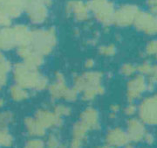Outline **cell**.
I'll list each match as a JSON object with an SVG mask.
<instances>
[{"instance_id":"ffe728a7","label":"cell","mask_w":157,"mask_h":148,"mask_svg":"<svg viewBox=\"0 0 157 148\" xmlns=\"http://www.w3.org/2000/svg\"><path fill=\"white\" fill-rule=\"evenodd\" d=\"M7 143H9V137L6 133L0 132V145H6Z\"/></svg>"},{"instance_id":"cb8c5ba5","label":"cell","mask_w":157,"mask_h":148,"mask_svg":"<svg viewBox=\"0 0 157 148\" xmlns=\"http://www.w3.org/2000/svg\"><path fill=\"white\" fill-rule=\"evenodd\" d=\"M102 148H114V147H113V146H104V147H102Z\"/></svg>"},{"instance_id":"8992f818","label":"cell","mask_w":157,"mask_h":148,"mask_svg":"<svg viewBox=\"0 0 157 148\" xmlns=\"http://www.w3.org/2000/svg\"><path fill=\"white\" fill-rule=\"evenodd\" d=\"M137 14V9L135 6H123L114 13L113 21L120 26H128L135 20Z\"/></svg>"},{"instance_id":"2e32d148","label":"cell","mask_w":157,"mask_h":148,"mask_svg":"<svg viewBox=\"0 0 157 148\" xmlns=\"http://www.w3.org/2000/svg\"><path fill=\"white\" fill-rule=\"evenodd\" d=\"M152 68H153V66H152L151 64H149V63H144V64L140 65V67L138 68V70L140 71L141 74H148L150 73Z\"/></svg>"},{"instance_id":"277c9868","label":"cell","mask_w":157,"mask_h":148,"mask_svg":"<svg viewBox=\"0 0 157 148\" xmlns=\"http://www.w3.org/2000/svg\"><path fill=\"white\" fill-rule=\"evenodd\" d=\"M47 0H31L29 3V14L33 22L39 24L47 17Z\"/></svg>"},{"instance_id":"9c48e42d","label":"cell","mask_w":157,"mask_h":148,"mask_svg":"<svg viewBox=\"0 0 157 148\" xmlns=\"http://www.w3.org/2000/svg\"><path fill=\"white\" fill-rule=\"evenodd\" d=\"M135 20V24L139 29H141L149 34L156 32V21L153 18L151 15L147 13L137 14Z\"/></svg>"},{"instance_id":"52a82bcc","label":"cell","mask_w":157,"mask_h":148,"mask_svg":"<svg viewBox=\"0 0 157 148\" xmlns=\"http://www.w3.org/2000/svg\"><path fill=\"white\" fill-rule=\"evenodd\" d=\"M147 88V83L143 75H138L132 81H130L128 84V98L130 100H135L136 98L140 97Z\"/></svg>"},{"instance_id":"8fae6325","label":"cell","mask_w":157,"mask_h":148,"mask_svg":"<svg viewBox=\"0 0 157 148\" xmlns=\"http://www.w3.org/2000/svg\"><path fill=\"white\" fill-rule=\"evenodd\" d=\"M37 121L42 127L46 128V127H50V126L59 124V119L54 115H52L50 113H41L39 115Z\"/></svg>"},{"instance_id":"30bf717a","label":"cell","mask_w":157,"mask_h":148,"mask_svg":"<svg viewBox=\"0 0 157 148\" xmlns=\"http://www.w3.org/2000/svg\"><path fill=\"white\" fill-rule=\"evenodd\" d=\"M68 10L73 12L78 20H85L88 17V6L81 1H73L68 4Z\"/></svg>"},{"instance_id":"e0dca14e","label":"cell","mask_w":157,"mask_h":148,"mask_svg":"<svg viewBox=\"0 0 157 148\" xmlns=\"http://www.w3.org/2000/svg\"><path fill=\"white\" fill-rule=\"evenodd\" d=\"M122 72H123L124 74L126 75H132L135 72V68L133 66V65H130V64H128V65H125L122 68Z\"/></svg>"},{"instance_id":"d4e9b609","label":"cell","mask_w":157,"mask_h":148,"mask_svg":"<svg viewBox=\"0 0 157 148\" xmlns=\"http://www.w3.org/2000/svg\"><path fill=\"white\" fill-rule=\"evenodd\" d=\"M127 148H134V147H132V146H128V147H127Z\"/></svg>"},{"instance_id":"3957f363","label":"cell","mask_w":157,"mask_h":148,"mask_svg":"<svg viewBox=\"0 0 157 148\" xmlns=\"http://www.w3.org/2000/svg\"><path fill=\"white\" fill-rule=\"evenodd\" d=\"M140 120L150 125H157V95L147 97L139 108Z\"/></svg>"},{"instance_id":"7402d4cb","label":"cell","mask_w":157,"mask_h":148,"mask_svg":"<svg viewBox=\"0 0 157 148\" xmlns=\"http://www.w3.org/2000/svg\"><path fill=\"white\" fill-rule=\"evenodd\" d=\"M143 140L146 143H147V144H152V143L154 142V137L151 134H149V133H146Z\"/></svg>"},{"instance_id":"4fadbf2b","label":"cell","mask_w":157,"mask_h":148,"mask_svg":"<svg viewBox=\"0 0 157 148\" xmlns=\"http://www.w3.org/2000/svg\"><path fill=\"white\" fill-rule=\"evenodd\" d=\"M28 130L29 131L33 134V135H37V136H41L45 133V128L42 127L41 125H39V123L36 120H32L31 122H29L28 124Z\"/></svg>"},{"instance_id":"9a60e30c","label":"cell","mask_w":157,"mask_h":148,"mask_svg":"<svg viewBox=\"0 0 157 148\" xmlns=\"http://www.w3.org/2000/svg\"><path fill=\"white\" fill-rule=\"evenodd\" d=\"M26 148H45V146L41 140L39 139H33L30 141L26 146Z\"/></svg>"},{"instance_id":"ba28073f","label":"cell","mask_w":157,"mask_h":148,"mask_svg":"<svg viewBox=\"0 0 157 148\" xmlns=\"http://www.w3.org/2000/svg\"><path fill=\"white\" fill-rule=\"evenodd\" d=\"M107 141L110 146H126L129 141L128 136L126 131L116 128L109 131L107 137Z\"/></svg>"},{"instance_id":"603a6c76","label":"cell","mask_w":157,"mask_h":148,"mask_svg":"<svg viewBox=\"0 0 157 148\" xmlns=\"http://www.w3.org/2000/svg\"><path fill=\"white\" fill-rule=\"evenodd\" d=\"M103 49H104V53H106V54H113V53L114 52V48H113V46L104 47Z\"/></svg>"},{"instance_id":"5bb4252c","label":"cell","mask_w":157,"mask_h":148,"mask_svg":"<svg viewBox=\"0 0 157 148\" xmlns=\"http://www.w3.org/2000/svg\"><path fill=\"white\" fill-rule=\"evenodd\" d=\"M148 76H149L148 84H155V83H157V66H153L150 73L148 74Z\"/></svg>"},{"instance_id":"5b68a950","label":"cell","mask_w":157,"mask_h":148,"mask_svg":"<svg viewBox=\"0 0 157 148\" xmlns=\"http://www.w3.org/2000/svg\"><path fill=\"white\" fill-rule=\"evenodd\" d=\"M146 133L145 125L141 120L135 119V118L129 120L128 125V131H127L129 140L134 142L141 141L143 140Z\"/></svg>"},{"instance_id":"ac0fdd59","label":"cell","mask_w":157,"mask_h":148,"mask_svg":"<svg viewBox=\"0 0 157 148\" xmlns=\"http://www.w3.org/2000/svg\"><path fill=\"white\" fill-rule=\"evenodd\" d=\"M147 51L150 54H157V41L150 42L149 45L147 47Z\"/></svg>"},{"instance_id":"d6986e66","label":"cell","mask_w":157,"mask_h":148,"mask_svg":"<svg viewBox=\"0 0 157 148\" xmlns=\"http://www.w3.org/2000/svg\"><path fill=\"white\" fill-rule=\"evenodd\" d=\"M59 146V141L55 137H50L48 140V147L49 148H57Z\"/></svg>"},{"instance_id":"44dd1931","label":"cell","mask_w":157,"mask_h":148,"mask_svg":"<svg viewBox=\"0 0 157 148\" xmlns=\"http://www.w3.org/2000/svg\"><path fill=\"white\" fill-rule=\"evenodd\" d=\"M135 111H136V107H135V105H133V104L129 105L128 107L126 109V112L129 116H132L133 114H135Z\"/></svg>"},{"instance_id":"7a4b0ae2","label":"cell","mask_w":157,"mask_h":148,"mask_svg":"<svg viewBox=\"0 0 157 148\" xmlns=\"http://www.w3.org/2000/svg\"><path fill=\"white\" fill-rule=\"evenodd\" d=\"M33 47L39 53H48L55 44L53 30H37L33 34Z\"/></svg>"},{"instance_id":"6da1fadb","label":"cell","mask_w":157,"mask_h":148,"mask_svg":"<svg viewBox=\"0 0 157 148\" xmlns=\"http://www.w3.org/2000/svg\"><path fill=\"white\" fill-rule=\"evenodd\" d=\"M88 9L94 11L97 18L104 24L113 21L115 12L113 5L107 0H91Z\"/></svg>"},{"instance_id":"7c38bea8","label":"cell","mask_w":157,"mask_h":148,"mask_svg":"<svg viewBox=\"0 0 157 148\" xmlns=\"http://www.w3.org/2000/svg\"><path fill=\"white\" fill-rule=\"evenodd\" d=\"M82 123L87 128H95L96 125L98 124L97 115H96L95 112L92 111V110H87L83 116Z\"/></svg>"}]
</instances>
